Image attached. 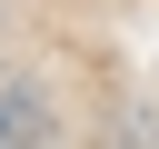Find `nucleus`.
I'll return each instance as SVG.
<instances>
[{
    "label": "nucleus",
    "instance_id": "obj_1",
    "mask_svg": "<svg viewBox=\"0 0 159 149\" xmlns=\"http://www.w3.org/2000/svg\"><path fill=\"white\" fill-rule=\"evenodd\" d=\"M0 149H50V99L30 79H0Z\"/></svg>",
    "mask_w": 159,
    "mask_h": 149
}]
</instances>
